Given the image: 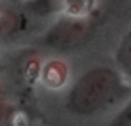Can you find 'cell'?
<instances>
[{"mask_svg":"<svg viewBox=\"0 0 131 126\" xmlns=\"http://www.w3.org/2000/svg\"><path fill=\"white\" fill-rule=\"evenodd\" d=\"M118 60H119V65L121 68L125 70V73L131 76V33L126 37V40L123 42L121 45V50H119V55H118Z\"/></svg>","mask_w":131,"mask_h":126,"instance_id":"cell-2","label":"cell"},{"mask_svg":"<svg viewBox=\"0 0 131 126\" xmlns=\"http://www.w3.org/2000/svg\"><path fill=\"white\" fill-rule=\"evenodd\" d=\"M123 93L125 86L111 70H91L71 88L68 95V108L81 116H93L115 105Z\"/></svg>","mask_w":131,"mask_h":126,"instance_id":"cell-1","label":"cell"},{"mask_svg":"<svg viewBox=\"0 0 131 126\" xmlns=\"http://www.w3.org/2000/svg\"><path fill=\"white\" fill-rule=\"evenodd\" d=\"M13 116V110L5 100L0 98V126H7Z\"/></svg>","mask_w":131,"mask_h":126,"instance_id":"cell-4","label":"cell"},{"mask_svg":"<svg viewBox=\"0 0 131 126\" xmlns=\"http://www.w3.org/2000/svg\"><path fill=\"white\" fill-rule=\"evenodd\" d=\"M110 126H131V101L125 106V110L111 121Z\"/></svg>","mask_w":131,"mask_h":126,"instance_id":"cell-3","label":"cell"}]
</instances>
